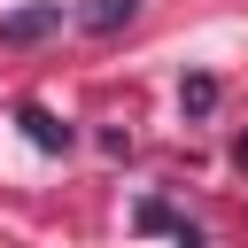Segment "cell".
<instances>
[{
	"instance_id": "obj_1",
	"label": "cell",
	"mask_w": 248,
	"mask_h": 248,
	"mask_svg": "<svg viewBox=\"0 0 248 248\" xmlns=\"http://www.w3.org/2000/svg\"><path fill=\"white\" fill-rule=\"evenodd\" d=\"M46 31H62V0H39V8L0 16V46H31V39H46Z\"/></svg>"
},
{
	"instance_id": "obj_2",
	"label": "cell",
	"mask_w": 248,
	"mask_h": 248,
	"mask_svg": "<svg viewBox=\"0 0 248 248\" xmlns=\"http://www.w3.org/2000/svg\"><path fill=\"white\" fill-rule=\"evenodd\" d=\"M16 124H23V132H31V147H46V155H62V147H70V124H62L54 108H39V101H23V108H16Z\"/></svg>"
},
{
	"instance_id": "obj_3",
	"label": "cell",
	"mask_w": 248,
	"mask_h": 248,
	"mask_svg": "<svg viewBox=\"0 0 248 248\" xmlns=\"http://www.w3.org/2000/svg\"><path fill=\"white\" fill-rule=\"evenodd\" d=\"M132 16H140V0H85V16H78V23H85V31H101V39H108V31H124V23H132Z\"/></svg>"
},
{
	"instance_id": "obj_4",
	"label": "cell",
	"mask_w": 248,
	"mask_h": 248,
	"mask_svg": "<svg viewBox=\"0 0 248 248\" xmlns=\"http://www.w3.org/2000/svg\"><path fill=\"white\" fill-rule=\"evenodd\" d=\"M178 101H186V116H209V108H217V78H186Z\"/></svg>"
},
{
	"instance_id": "obj_5",
	"label": "cell",
	"mask_w": 248,
	"mask_h": 248,
	"mask_svg": "<svg viewBox=\"0 0 248 248\" xmlns=\"http://www.w3.org/2000/svg\"><path fill=\"white\" fill-rule=\"evenodd\" d=\"M140 225H147V232H178V225H170V209H163V202H140Z\"/></svg>"
},
{
	"instance_id": "obj_6",
	"label": "cell",
	"mask_w": 248,
	"mask_h": 248,
	"mask_svg": "<svg viewBox=\"0 0 248 248\" xmlns=\"http://www.w3.org/2000/svg\"><path fill=\"white\" fill-rule=\"evenodd\" d=\"M232 155H240V170H248V140H240V147H232Z\"/></svg>"
}]
</instances>
